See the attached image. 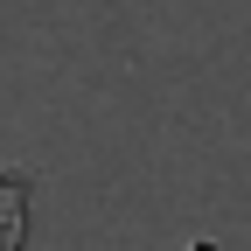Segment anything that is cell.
Returning a JSON list of instances; mask_svg holds the SVG:
<instances>
[{"label": "cell", "instance_id": "cell-1", "mask_svg": "<svg viewBox=\"0 0 251 251\" xmlns=\"http://www.w3.org/2000/svg\"><path fill=\"white\" fill-rule=\"evenodd\" d=\"M28 202H35V181L0 168V251H28Z\"/></svg>", "mask_w": 251, "mask_h": 251}]
</instances>
